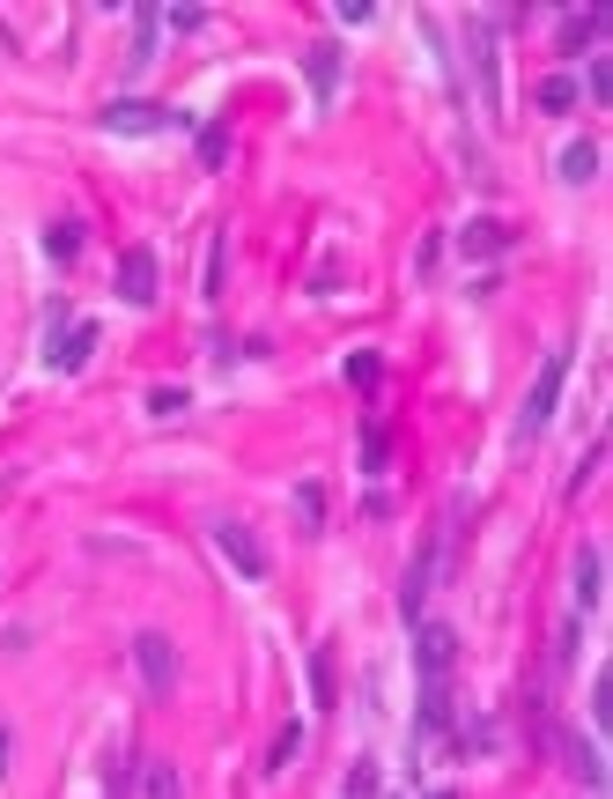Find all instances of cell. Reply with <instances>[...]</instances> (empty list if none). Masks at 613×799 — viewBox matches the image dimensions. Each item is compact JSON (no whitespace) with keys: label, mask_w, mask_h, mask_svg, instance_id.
Instances as JSON below:
<instances>
[{"label":"cell","mask_w":613,"mask_h":799,"mask_svg":"<svg viewBox=\"0 0 613 799\" xmlns=\"http://www.w3.org/2000/svg\"><path fill=\"white\" fill-rule=\"evenodd\" d=\"M591 97L613 104V60H591Z\"/></svg>","instance_id":"cb8c5ba5"},{"label":"cell","mask_w":613,"mask_h":799,"mask_svg":"<svg viewBox=\"0 0 613 799\" xmlns=\"http://www.w3.org/2000/svg\"><path fill=\"white\" fill-rule=\"evenodd\" d=\"M133 659H141L148 696H171V689H178V651H171L163 629H141V637H133Z\"/></svg>","instance_id":"3957f363"},{"label":"cell","mask_w":613,"mask_h":799,"mask_svg":"<svg viewBox=\"0 0 613 799\" xmlns=\"http://www.w3.org/2000/svg\"><path fill=\"white\" fill-rule=\"evenodd\" d=\"M369 785H377V770H369V763H355V770H347V799H363Z\"/></svg>","instance_id":"83f0119b"},{"label":"cell","mask_w":613,"mask_h":799,"mask_svg":"<svg viewBox=\"0 0 613 799\" xmlns=\"http://www.w3.org/2000/svg\"><path fill=\"white\" fill-rule=\"evenodd\" d=\"M295 519H303V525L325 519V489H319V481H303V489H295Z\"/></svg>","instance_id":"ffe728a7"},{"label":"cell","mask_w":613,"mask_h":799,"mask_svg":"<svg viewBox=\"0 0 613 799\" xmlns=\"http://www.w3.org/2000/svg\"><path fill=\"white\" fill-rule=\"evenodd\" d=\"M347 385H363V393H377V385H385V363H377L369 349H355V355H347Z\"/></svg>","instance_id":"2e32d148"},{"label":"cell","mask_w":613,"mask_h":799,"mask_svg":"<svg viewBox=\"0 0 613 799\" xmlns=\"http://www.w3.org/2000/svg\"><path fill=\"white\" fill-rule=\"evenodd\" d=\"M45 252H52V259H74V252H82V223H52L45 230Z\"/></svg>","instance_id":"d6986e66"},{"label":"cell","mask_w":613,"mask_h":799,"mask_svg":"<svg viewBox=\"0 0 613 799\" xmlns=\"http://www.w3.org/2000/svg\"><path fill=\"white\" fill-rule=\"evenodd\" d=\"M415 659H421V681H451V659H459V637L443 622H421L415 637Z\"/></svg>","instance_id":"277c9868"},{"label":"cell","mask_w":613,"mask_h":799,"mask_svg":"<svg viewBox=\"0 0 613 799\" xmlns=\"http://www.w3.org/2000/svg\"><path fill=\"white\" fill-rule=\"evenodd\" d=\"M200 163H207V171H222V163H229V126H200Z\"/></svg>","instance_id":"9a60e30c"},{"label":"cell","mask_w":613,"mask_h":799,"mask_svg":"<svg viewBox=\"0 0 613 799\" xmlns=\"http://www.w3.org/2000/svg\"><path fill=\"white\" fill-rule=\"evenodd\" d=\"M148 799H185V792H178V770H171V763H148Z\"/></svg>","instance_id":"44dd1931"},{"label":"cell","mask_w":613,"mask_h":799,"mask_svg":"<svg viewBox=\"0 0 613 799\" xmlns=\"http://www.w3.org/2000/svg\"><path fill=\"white\" fill-rule=\"evenodd\" d=\"M295 748H303V725H281V741L267 748V777H281L295 763Z\"/></svg>","instance_id":"e0dca14e"},{"label":"cell","mask_w":613,"mask_h":799,"mask_svg":"<svg viewBox=\"0 0 613 799\" xmlns=\"http://www.w3.org/2000/svg\"><path fill=\"white\" fill-rule=\"evenodd\" d=\"M119 297L126 303H155V252H126L119 259Z\"/></svg>","instance_id":"8992f818"},{"label":"cell","mask_w":613,"mask_h":799,"mask_svg":"<svg viewBox=\"0 0 613 799\" xmlns=\"http://www.w3.org/2000/svg\"><path fill=\"white\" fill-rule=\"evenodd\" d=\"M437 563H443V541H429V548L415 555V571H407V593H399V607H407V615H421V593H429Z\"/></svg>","instance_id":"30bf717a"},{"label":"cell","mask_w":613,"mask_h":799,"mask_svg":"<svg viewBox=\"0 0 613 799\" xmlns=\"http://www.w3.org/2000/svg\"><path fill=\"white\" fill-rule=\"evenodd\" d=\"M562 377H569V349H555L533 377V393H525V415H517V445H533L547 423H555V407H562Z\"/></svg>","instance_id":"6da1fadb"},{"label":"cell","mask_w":613,"mask_h":799,"mask_svg":"<svg viewBox=\"0 0 613 799\" xmlns=\"http://www.w3.org/2000/svg\"><path fill=\"white\" fill-rule=\"evenodd\" d=\"M171 111H155V104H104V134H163Z\"/></svg>","instance_id":"5b68a950"},{"label":"cell","mask_w":613,"mask_h":799,"mask_svg":"<svg viewBox=\"0 0 613 799\" xmlns=\"http://www.w3.org/2000/svg\"><path fill=\"white\" fill-rule=\"evenodd\" d=\"M355 459H363L369 475H377V467H385V459H392V451H385V429H377V423L363 429V451H355Z\"/></svg>","instance_id":"7402d4cb"},{"label":"cell","mask_w":613,"mask_h":799,"mask_svg":"<svg viewBox=\"0 0 613 799\" xmlns=\"http://www.w3.org/2000/svg\"><path fill=\"white\" fill-rule=\"evenodd\" d=\"M599 30H606V15H599V8H569L555 45H562V52H584V45H599Z\"/></svg>","instance_id":"9c48e42d"},{"label":"cell","mask_w":613,"mask_h":799,"mask_svg":"<svg viewBox=\"0 0 613 799\" xmlns=\"http://www.w3.org/2000/svg\"><path fill=\"white\" fill-rule=\"evenodd\" d=\"M222 259H229V245L215 237V252H207V297H222Z\"/></svg>","instance_id":"4316f807"},{"label":"cell","mask_w":613,"mask_h":799,"mask_svg":"<svg viewBox=\"0 0 613 799\" xmlns=\"http://www.w3.org/2000/svg\"><path fill=\"white\" fill-rule=\"evenodd\" d=\"M15 763V725H0V770Z\"/></svg>","instance_id":"f1b7e54d"},{"label":"cell","mask_w":613,"mask_h":799,"mask_svg":"<svg viewBox=\"0 0 613 799\" xmlns=\"http://www.w3.org/2000/svg\"><path fill=\"white\" fill-rule=\"evenodd\" d=\"M569 770H577V777H584V785H606V763H599V748H591V741H584V733H577V741H569Z\"/></svg>","instance_id":"4fadbf2b"},{"label":"cell","mask_w":613,"mask_h":799,"mask_svg":"<svg viewBox=\"0 0 613 799\" xmlns=\"http://www.w3.org/2000/svg\"><path fill=\"white\" fill-rule=\"evenodd\" d=\"M163 23H171V30H200V23H207V8H163Z\"/></svg>","instance_id":"484cf974"},{"label":"cell","mask_w":613,"mask_h":799,"mask_svg":"<svg viewBox=\"0 0 613 799\" xmlns=\"http://www.w3.org/2000/svg\"><path fill=\"white\" fill-rule=\"evenodd\" d=\"M133 30H141V38H133V67H148V60H155V30H163V15H155V8H141V15H133Z\"/></svg>","instance_id":"ac0fdd59"},{"label":"cell","mask_w":613,"mask_h":799,"mask_svg":"<svg viewBox=\"0 0 613 799\" xmlns=\"http://www.w3.org/2000/svg\"><path fill=\"white\" fill-rule=\"evenodd\" d=\"M89 349H97V326L82 319V326H67V341H52V349H45V363H52V371H82Z\"/></svg>","instance_id":"ba28073f"},{"label":"cell","mask_w":613,"mask_h":799,"mask_svg":"<svg viewBox=\"0 0 613 799\" xmlns=\"http://www.w3.org/2000/svg\"><path fill=\"white\" fill-rule=\"evenodd\" d=\"M333 89H341V38H319L311 45V97L333 104Z\"/></svg>","instance_id":"52a82bcc"},{"label":"cell","mask_w":613,"mask_h":799,"mask_svg":"<svg viewBox=\"0 0 613 799\" xmlns=\"http://www.w3.org/2000/svg\"><path fill=\"white\" fill-rule=\"evenodd\" d=\"M577 104H584V89H577L569 75H547L540 82V111H547V119H562V111H577Z\"/></svg>","instance_id":"8fae6325"},{"label":"cell","mask_w":613,"mask_h":799,"mask_svg":"<svg viewBox=\"0 0 613 799\" xmlns=\"http://www.w3.org/2000/svg\"><path fill=\"white\" fill-rule=\"evenodd\" d=\"M562 178L569 185H591V178H599V149H591V141H569L562 149Z\"/></svg>","instance_id":"7c38bea8"},{"label":"cell","mask_w":613,"mask_h":799,"mask_svg":"<svg viewBox=\"0 0 613 799\" xmlns=\"http://www.w3.org/2000/svg\"><path fill=\"white\" fill-rule=\"evenodd\" d=\"M311 681H319V703H333V651H319V659H311Z\"/></svg>","instance_id":"d4e9b609"},{"label":"cell","mask_w":613,"mask_h":799,"mask_svg":"<svg viewBox=\"0 0 613 799\" xmlns=\"http://www.w3.org/2000/svg\"><path fill=\"white\" fill-rule=\"evenodd\" d=\"M207 533H215V548L237 563V577H267V548H259V533H251V525H237L229 511H215Z\"/></svg>","instance_id":"7a4b0ae2"},{"label":"cell","mask_w":613,"mask_h":799,"mask_svg":"<svg viewBox=\"0 0 613 799\" xmlns=\"http://www.w3.org/2000/svg\"><path fill=\"white\" fill-rule=\"evenodd\" d=\"M599 548H577V607H599Z\"/></svg>","instance_id":"5bb4252c"},{"label":"cell","mask_w":613,"mask_h":799,"mask_svg":"<svg viewBox=\"0 0 613 799\" xmlns=\"http://www.w3.org/2000/svg\"><path fill=\"white\" fill-rule=\"evenodd\" d=\"M178 407H185V385H155L148 393V415H178Z\"/></svg>","instance_id":"603a6c76"},{"label":"cell","mask_w":613,"mask_h":799,"mask_svg":"<svg viewBox=\"0 0 613 799\" xmlns=\"http://www.w3.org/2000/svg\"><path fill=\"white\" fill-rule=\"evenodd\" d=\"M429 799H451V792H429Z\"/></svg>","instance_id":"f546056e"}]
</instances>
